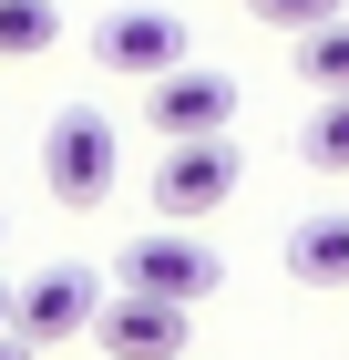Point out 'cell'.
I'll return each instance as SVG.
<instances>
[{
  "instance_id": "15",
  "label": "cell",
  "mask_w": 349,
  "mask_h": 360,
  "mask_svg": "<svg viewBox=\"0 0 349 360\" xmlns=\"http://www.w3.org/2000/svg\"><path fill=\"white\" fill-rule=\"evenodd\" d=\"M0 237H11V226H0Z\"/></svg>"
},
{
  "instance_id": "2",
  "label": "cell",
  "mask_w": 349,
  "mask_h": 360,
  "mask_svg": "<svg viewBox=\"0 0 349 360\" xmlns=\"http://www.w3.org/2000/svg\"><path fill=\"white\" fill-rule=\"evenodd\" d=\"M103 319V278L82 268V257H52V268H31L21 288H11V330L31 340V350H52V340H82Z\"/></svg>"
},
{
  "instance_id": "6",
  "label": "cell",
  "mask_w": 349,
  "mask_h": 360,
  "mask_svg": "<svg viewBox=\"0 0 349 360\" xmlns=\"http://www.w3.org/2000/svg\"><path fill=\"white\" fill-rule=\"evenodd\" d=\"M144 124H154L164 144H206V134H226L237 124V83L226 72H164V83H144Z\"/></svg>"
},
{
  "instance_id": "8",
  "label": "cell",
  "mask_w": 349,
  "mask_h": 360,
  "mask_svg": "<svg viewBox=\"0 0 349 360\" xmlns=\"http://www.w3.org/2000/svg\"><path fill=\"white\" fill-rule=\"evenodd\" d=\"M288 278L298 288H349V206L288 226Z\"/></svg>"
},
{
  "instance_id": "11",
  "label": "cell",
  "mask_w": 349,
  "mask_h": 360,
  "mask_svg": "<svg viewBox=\"0 0 349 360\" xmlns=\"http://www.w3.org/2000/svg\"><path fill=\"white\" fill-rule=\"evenodd\" d=\"M298 155L319 175H349V93H319V113L298 124Z\"/></svg>"
},
{
  "instance_id": "7",
  "label": "cell",
  "mask_w": 349,
  "mask_h": 360,
  "mask_svg": "<svg viewBox=\"0 0 349 360\" xmlns=\"http://www.w3.org/2000/svg\"><path fill=\"white\" fill-rule=\"evenodd\" d=\"M93 340H103V360H185V340H195V309H175V299H144V288H124V299H103Z\"/></svg>"
},
{
  "instance_id": "10",
  "label": "cell",
  "mask_w": 349,
  "mask_h": 360,
  "mask_svg": "<svg viewBox=\"0 0 349 360\" xmlns=\"http://www.w3.org/2000/svg\"><path fill=\"white\" fill-rule=\"evenodd\" d=\"M298 83H319V93H349V11L319 31H298Z\"/></svg>"
},
{
  "instance_id": "13",
  "label": "cell",
  "mask_w": 349,
  "mask_h": 360,
  "mask_svg": "<svg viewBox=\"0 0 349 360\" xmlns=\"http://www.w3.org/2000/svg\"><path fill=\"white\" fill-rule=\"evenodd\" d=\"M0 360H41V350H31V340H21V330H0Z\"/></svg>"
},
{
  "instance_id": "12",
  "label": "cell",
  "mask_w": 349,
  "mask_h": 360,
  "mask_svg": "<svg viewBox=\"0 0 349 360\" xmlns=\"http://www.w3.org/2000/svg\"><path fill=\"white\" fill-rule=\"evenodd\" d=\"M246 11H257L268 31H288V41H298V31H319V21H339V0H246Z\"/></svg>"
},
{
  "instance_id": "3",
  "label": "cell",
  "mask_w": 349,
  "mask_h": 360,
  "mask_svg": "<svg viewBox=\"0 0 349 360\" xmlns=\"http://www.w3.org/2000/svg\"><path fill=\"white\" fill-rule=\"evenodd\" d=\"M216 278H226V257H216L195 226H154V237L124 248V288H144V299L195 309V299H216Z\"/></svg>"
},
{
  "instance_id": "9",
  "label": "cell",
  "mask_w": 349,
  "mask_h": 360,
  "mask_svg": "<svg viewBox=\"0 0 349 360\" xmlns=\"http://www.w3.org/2000/svg\"><path fill=\"white\" fill-rule=\"evenodd\" d=\"M62 41V11L52 0H0V62H41Z\"/></svg>"
},
{
  "instance_id": "1",
  "label": "cell",
  "mask_w": 349,
  "mask_h": 360,
  "mask_svg": "<svg viewBox=\"0 0 349 360\" xmlns=\"http://www.w3.org/2000/svg\"><path fill=\"white\" fill-rule=\"evenodd\" d=\"M113 175H124V134H113V113L62 103L52 124H41V186H52V206H103Z\"/></svg>"
},
{
  "instance_id": "14",
  "label": "cell",
  "mask_w": 349,
  "mask_h": 360,
  "mask_svg": "<svg viewBox=\"0 0 349 360\" xmlns=\"http://www.w3.org/2000/svg\"><path fill=\"white\" fill-rule=\"evenodd\" d=\"M0 330H11V288H0Z\"/></svg>"
},
{
  "instance_id": "5",
  "label": "cell",
  "mask_w": 349,
  "mask_h": 360,
  "mask_svg": "<svg viewBox=\"0 0 349 360\" xmlns=\"http://www.w3.org/2000/svg\"><path fill=\"white\" fill-rule=\"evenodd\" d=\"M226 195H237V144H226V134H206V144H164V165H154V217H164V226L216 217Z\"/></svg>"
},
{
  "instance_id": "4",
  "label": "cell",
  "mask_w": 349,
  "mask_h": 360,
  "mask_svg": "<svg viewBox=\"0 0 349 360\" xmlns=\"http://www.w3.org/2000/svg\"><path fill=\"white\" fill-rule=\"evenodd\" d=\"M93 62L113 83H164V72H185V21L175 11H103L93 21Z\"/></svg>"
}]
</instances>
